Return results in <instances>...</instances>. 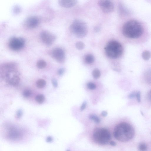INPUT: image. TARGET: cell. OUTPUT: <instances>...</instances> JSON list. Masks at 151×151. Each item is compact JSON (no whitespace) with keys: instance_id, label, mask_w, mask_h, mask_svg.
Instances as JSON below:
<instances>
[{"instance_id":"cell-1","label":"cell","mask_w":151,"mask_h":151,"mask_svg":"<svg viewBox=\"0 0 151 151\" xmlns=\"http://www.w3.org/2000/svg\"><path fill=\"white\" fill-rule=\"evenodd\" d=\"M134 129L129 124L123 122L119 124L114 128L113 135L115 139L119 141H128L134 136Z\"/></svg>"},{"instance_id":"cell-2","label":"cell","mask_w":151,"mask_h":151,"mask_svg":"<svg viewBox=\"0 0 151 151\" xmlns=\"http://www.w3.org/2000/svg\"><path fill=\"white\" fill-rule=\"evenodd\" d=\"M122 33L125 36L130 39H137L141 36L143 32L141 24L135 20L126 22L122 28Z\"/></svg>"},{"instance_id":"cell-3","label":"cell","mask_w":151,"mask_h":151,"mask_svg":"<svg viewBox=\"0 0 151 151\" xmlns=\"http://www.w3.org/2000/svg\"><path fill=\"white\" fill-rule=\"evenodd\" d=\"M106 55L110 58L116 59L121 56L123 52L121 44L116 41L109 42L105 48Z\"/></svg>"},{"instance_id":"cell-4","label":"cell","mask_w":151,"mask_h":151,"mask_svg":"<svg viewBox=\"0 0 151 151\" xmlns=\"http://www.w3.org/2000/svg\"><path fill=\"white\" fill-rule=\"evenodd\" d=\"M71 32L76 37L82 38L85 37L88 33L87 24L84 22L76 20L73 22L70 26Z\"/></svg>"},{"instance_id":"cell-5","label":"cell","mask_w":151,"mask_h":151,"mask_svg":"<svg viewBox=\"0 0 151 151\" xmlns=\"http://www.w3.org/2000/svg\"><path fill=\"white\" fill-rule=\"evenodd\" d=\"M93 138L94 141L99 144H107L111 139V135L107 129L105 128H97L94 130Z\"/></svg>"},{"instance_id":"cell-6","label":"cell","mask_w":151,"mask_h":151,"mask_svg":"<svg viewBox=\"0 0 151 151\" xmlns=\"http://www.w3.org/2000/svg\"><path fill=\"white\" fill-rule=\"evenodd\" d=\"M25 43V40L23 38L14 37L10 40L8 45L11 49L17 51L23 48Z\"/></svg>"},{"instance_id":"cell-7","label":"cell","mask_w":151,"mask_h":151,"mask_svg":"<svg viewBox=\"0 0 151 151\" xmlns=\"http://www.w3.org/2000/svg\"><path fill=\"white\" fill-rule=\"evenodd\" d=\"M40 37L43 42L47 46L51 45L56 39L55 36L54 34L46 31H42Z\"/></svg>"},{"instance_id":"cell-8","label":"cell","mask_w":151,"mask_h":151,"mask_svg":"<svg viewBox=\"0 0 151 151\" xmlns=\"http://www.w3.org/2000/svg\"><path fill=\"white\" fill-rule=\"evenodd\" d=\"M51 55L53 58L59 63H63L65 61V54L64 50L61 48L54 49L52 52Z\"/></svg>"},{"instance_id":"cell-9","label":"cell","mask_w":151,"mask_h":151,"mask_svg":"<svg viewBox=\"0 0 151 151\" xmlns=\"http://www.w3.org/2000/svg\"><path fill=\"white\" fill-rule=\"evenodd\" d=\"M98 3L99 6L104 12L109 13L112 12L114 9L113 2L110 0H100Z\"/></svg>"},{"instance_id":"cell-10","label":"cell","mask_w":151,"mask_h":151,"mask_svg":"<svg viewBox=\"0 0 151 151\" xmlns=\"http://www.w3.org/2000/svg\"><path fill=\"white\" fill-rule=\"evenodd\" d=\"M39 23V19L37 17L31 16L27 19L25 21V24L28 28H33L38 26Z\"/></svg>"},{"instance_id":"cell-11","label":"cell","mask_w":151,"mask_h":151,"mask_svg":"<svg viewBox=\"0 0 151 151\" xmlns=\"http://www.w3.org/2000/svg\"><path fill=\"white\" fill-rule=\"evenodd\" d=\"M58 3L61 7L68 8L74 6L77 3V1L60 0L58 1Z\"/></svg>"},{"instance_id":"cell-12","label":"cell","mask_w":151,"mask_h":151,"mask_svg":"<svg viewBox=\"0 0 151 151\" xmlns=\"http://www.w3.org/2000/svg\"><path fill=\"white\" fill-rule=\"evenodd\" d=\"M85 60L88 64H91L94 62V56L92 54H88L86 56Z\"/></svg>"},{"instance_id":"cell-13","label":"cell","mask_w":151,"mask_h":151,"mask_svg":"<svg viewBox=\"0 0 151 151\" xmlns=\"http://www.w3.org/2000/svg\"><path fill=\"white\" fill-rule=\"evenodd\" d=\"M37 67L39 69H42L45 68L47 65V63L43 60H40L37 62Z\"/></svg>"},{"instance_id":"cell-14","label":"cell","mask_w":151,"mask_h":151,"mask_svg":"<svg viewBox=\"0 0 151 151\" xmlns=\"http://www.w3.org/2000/svg\"><path fill=\"white\" fill-rule=\"evenodd\" d=\"M151 54L150 52L145 50L142 53V58L145 60H149L151 57Z\"/></svg>"},{"instance_id":"cell-15","label":"cell","mask_w":151,"mask_h":151,"mask_svg":"<svg viewBox=\"0 0 151 151\" xmlns=\"http://www.w3.org/2000/svg\"><path fill=\"white\" fill-rule=\"evenodd\" d=\"M46 84V82L43 79H39L37 81V86L38 88H43L45 87Z\"/></svg>"},{"instance_id":"cell-16","label":"cell","mask_w":151,"mask_h":151,"mask_svg":"<svg viewBox=\"0 0 151 151\" xmlns=\"http://www.w3.org/2000/svg\"><path fill=\"white\" fill-rule=\"evenodd\" d=\"M93 75L94 79H97L100 77L101 76L100 72L98 69H94L93 72Z\"/></svg>"},{"instance_id":"cell-17","label":"cell","mask_w":151,"mask_h":151,"mask_svg":"<svg viewBox=\"0 0 151 151\" xmlns=\"http://www.w3.org/2000/svg\"><path fill=\"white\" fill-rule=\"evenodd\" d=\"M44 96L43 94H38L35 97L36 101L37 103L39 104L42 103L44 102Z\"/></svg>"},{"instance_id":"cell-18","label":"cell","mask_w":151,"mask_h":151,"mask_svg":"<svg viewBox=\"0 0 151 151\" xmlns=\"http://www.w3.org/2000/svg\"><path fill=\"white\" fill-rule=\"evenodd\" d=\"M89 117L90 120H93L96 123H99L100 122V119L95 115H90Z\"/></svg>"},{"instance_id":"cell-19","label":"cell","mask_w":151,"mask_h":151,"mask_svg":"<svg viewBox=\"0 0 151 151\" xmlns=\"http://www.w3.org/2000/svg\"><path fill=\"white\" fill-rule=\"evenodd\" d=\"M139 151H146L147 150V146L144 143H142L139 144Z\"/></svg>"},{"instance_id":"cell-20","label":"cell","mask_w":151,"mask_h":151,"mask_svg":"<svg viewBox=\"0 0 151 151\" xmlns=\"http://www.w3.org/2000/svg\"><path fill=\"white\" fill-rule=\"evenodd\" d=\"M75 46L76 48L79 50L83 49L85 47L84 43L81 41L78 42L76 43Z\"/></svg>"},{"instance_id":"cell-21","label":"cell","mask_w":151,"mask_h":151,"mask_svg":"<svg viewBox=\"0 0 151 151\" xmlns=\"http://www.w3.org/2000/svg\"><path fill=\"white\" fill-rule=\"evenodd\" d=\"M32 92L31 90L27 89L24 91L23 93V95L24 97L28 98L31 95Z\"/></svg>"},{"instance_id":"cell-22","label":"cell","mask_w":151,"mask_h":151,"mask_svg":"<svg viewBox=\"0 0 151 151\" xmlns=\"http://www.w3.org/2000/svg\"><path fill=\"white\" fill-rule=\"evenodd\" d=\"M88 88L90 90H94L96 88V86L94 83L92 82H89L87 84Z\"/></svg>"},{"instance_id":"cell-23","label":"cell","mask_w":151,"mask_h":151,"mask_svg":"<svg viewBox=\"0 0 151 151\" xmlns=\"http://www.w3.org/2000/svg\"><path fill=\"white\" fill-rule=\"evenodd\" d=\"M23 111L22 110H19L16 113V116L17 118H20L22 116Z\"/></svg>"},{"instance_id":"cell-24","label":"cell","mask_w":151,"mask_h":151,"mask_svg":"<svg viewBox=\"0 0 151 151\" xmlns=\"http://www.w3.org/2000/svg\"><path fill=\"white\" fill-rule=\"evenodd\" d=\"M141 93L140 92H138L136 93V97L137 99L138 102L139 103H140L141 102Z\"/></svg>"},{"instance_id":"cell-25","label":"cell","mask_w":151,"mask_h":151,"mask_svg":"<svg viewBox=\"0 0 151 151\" xmlns=\"http://www.w3.org/2000/svg\"><path fill=\"white\" fill-rule=\"evenodd\" d=\"M13 10L15 13H18L21 11V8L18 6H16L14 7Z\"/></svg>"},{"instance_id":"cell-26","label":"cell","mask_w":151,"mask_h":151,"mask_svg":"<svg viewBox=\"0 0 151 151\" xmlns=\"http://www.w3.org/2000/svg\"><path fill=\"white\" fill-rule=\"evenodd\" d=\"M65 70L64 68H61L59 69L58 71V74L60 76L64 74Z\"/></svg>"},{"instance_id":"cell-27","label":"cell","mask_w":151,"mask_h":151,"mask_svg":"<svg viewBox=\"0 0 151 151\" xmlns=\"http://www.w3.org/2000/svg\"><path fill=\"white\" fill-rule=\"evenodd\" d=\"M87 102L85 101L84 102V103H83L80 107V110L81 111H82L84 110V109L85 108L86 105H87Z\"/></svg>"},{"instance_id":"cell-28","label":"cell","mask_w":151,"mask_h":151,"mask_svg":"<svg viewBox=\"0 0 151 151\" xmlns=\"http://www.w3.org/2000/svg\"><path fill=\"white\" fill-rule=\"evenodd\" d=\"M52 82L53 85L54 87H57L58 86V83L57 80L55 79H52Z\"/></svg>"},{"instance_id":"cell-29","label":"cell","mask_w":151,"mask_h":151,"mask_svg":"<svg viewBox=\"0 0 151 151\" xmlns=\"http://www.w3.org/2000/svg\"><path fill=\"white\" fill-rule=\"evenodd\" d=\"M136 93H135V92H133L131 94L129 95L128 97L129 98L132 99L136 97Z\"/></svg>"},{"instance_id":"cell-30","label":"cell","mask_w":151,"mask_h":151,"mask_svg":"<svg viewBox=\"0 0 151 151\" xmlns=\"http://www.w3.org/2000/svg\"><path fill=\"white\" fill-rule=\"evenodd\" d=\"M53 140V138L51 136L48 137L46 139V141L47 142H48V143L52 142Z\"/></svg>"},{"instance_id":"cell-31","label":"cell","mask_w":151,"mask_h":151,"mask_svg":"<svg viewBox=\"0 0 151 151\" xmlns=\"http://www.w3.org/2000/svg\"><path fill=\"white\" fill-rule=\"evenodd\" d=\"M110 146H116L117 143L114 141H111L110 142Z\"/></svg>"},{"instance_id":"cell-32","label":"cell","mask_w":151,"mask_h":151,"mask_svg":"<svg viewBox=\"0 0 151 151\" xmlns=\"http://www.w3.org/2000/svg\"><path fill=\"white\" fill-rule=\"evenodd\" d=\"M102 116L103 117H105L107 116V112L105 111H103L101 113Z\"/></svg>"},{"instance_id":"cell-33","label":"cell","mask_w":151,"mask_h":151,"mask_svg":"<svg viewBox=\"0 0 151 151\" xmlns=\"http://www.w3.org/2000/svg\"><path fill=\"white\" fill-rule=\"evenodd\" d=\"M140 112H140L141 113V114H142V116H143V112H142V111H140Z\"/></svg>"},{"instance_id":"cell-34","label":"cell","mask_w":151,"mask_h":151,"mask_svg":"<svg viewBox=\"0 0 151 151\" xmlns=\"http://www.w3.org/2000/svg\"><path fill=\"white\" fill-rule=\"evenodd\" d=\"M67 151H70V150H67Z\"/></svg>"},{"instance_id":"cell-35","label":"cell","mask_w":151,"mask_h":151,"mask_svg":"<svg viewBox=\"0 0 151 151\" xmlns=\"http://www.w3.org/2000/svg\"><path fill=\"white\" fill-rule=\"evenodd\" d=\"M150 94H151V91L150 92Z\"/></svg>"}]
</instances>
